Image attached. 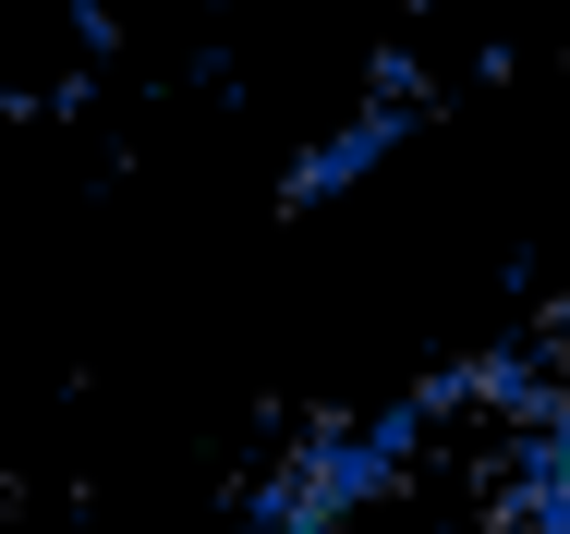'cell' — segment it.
<instances>
[{
  "instance_id": "1",
  "label": "cell",
  "mask_w": 570,
  "mask_h": 534,
  "mask_svg": "<svg viewBox=\"0 0 570 534\" xmlns=\"http://www.w3.org/2000/svg\"><path fill=\"white\" fill-rule=\"evenodd\" d=\"M401 122H413V109H364V122H341V146H316V158L292 171V207H316V195H341V183L364 171V158H376V146H401Z\"/></svg>"
}]
</instances>
